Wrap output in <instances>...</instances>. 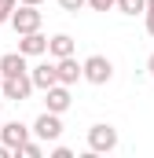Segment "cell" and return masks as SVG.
<instances>
[{
  "label": "cell",
  "instance_id": "6da1fadb",
  "mask_svg": "<svg viewBox=\"0 0 154 158\" xmlns=\"http://www.w3.org/2000/svg\"><path fill=\"white\" fill-rule=\"evenodd\" d=\"M110 151H117V129L107 121L92 125L88 129V155H110Z\"/></svg>",
  "mask_w": 154,
  "mask_h": 158
},
{
  "label": "cell",
  "instance_id": "7a4b0ae2",
  "mask_svg": "<svg viewBox=\"0 0 154 158\" xmlns=\"http://www.w3.org/2000/svg\"><path fill=\"white\" fill-rule=\"evenodd\" d=\"M11 30L22 37V33H33V30H40V11L37 4H18L15 7V15H11Z\"/></svg>",
  "mask_w": 154,
  "mask_h": 158
},
{
  "label": "cell",
  "instance_id": "3957f363",
  "mask_svg": "<svg viewBox=\"0 0 154 158\" xmlns=\"http://www.w3.org/2000/svg\"><path fill=\"white\" fill-rule=\"evenodd\" d=\"M110 77H114V63L107 55H88L84 59V81L88 85H107Z\"/></svg>",
  "mask_w": 154,
  "mask_h": 158
},
{
  "label": "cell",
  "instance_id": "277c9868",
  "mask_svg": "<svg viewBox=\"0 0 154 158\" xmlns=\"http://www.w3.org/2000/svg\"><path fill=\"white\" fill-rule=\"evenodd\" d=\"M33 77L30 74H18V77H4V85H0V92H4V99H11V103H22V99H30L33 96Z\"/></svg>",
  "mask_w": 154,
  "mask_h": 158
},
{
  "label": "cell",
  "instance_id": "5b68a950",
  "mask_svg": "<svg viewBox=\"0 0 154 158\" xmlns=\"http://www.w3.org/2000/svg\"><path fill=\"white\" fill-rule=\"evenodd\" d=\"M33 136L44 140V143H55V140L63 136V118H59L55 110H44V114L33 121Z\"/></svg>",
  "mask_w": 154,
  "mask_h": 158
},
{
  "label": "cell",
  "instance_id": "8992f818",
  "mask_svg": "<svg viewBox=\"0 0 154 158\" xmlns=\"http://www.w3.org/2000/svg\"><path fill=\"white\" fill-rule=\"evenodd\" d=\"M30 132H33V129L22 125V121H4V125H0V140H4L11 151H18V147L30 140Z\"/></svg>",
  "mask_w": 154,
  "mask_h": 158
},
{
  "label": "cell",
  "instance_id": "52a82bcc",
  "mask_svg": "<svg viewBox=\"0 0 154 158\" xmlns=\"http://www.w3.org/2000/svg\"><path fill=\"white\" fill-rule=\"evenodd\" d=\"M55 70H59V85H77V81L84 77V63H77L74 55L55 59Z\"/></svg>",
  "mask_w": 154,
  "mask_h": 158
},
{
  "label": "cell",
  "instance_id": "ba28073f",
  "mask_svg": "<svg viewBox=\"0 0 154 158\" xmlns=\"http://www.w3.org/2000/svg\"><path fill=\"white\" fill-rule=\"evenodd\" d=\"M48 40H51V37H44L40 30L22 33V37H18V52H22V55H30V59H33V55H44V52H48Z\"/></svg>",
  "mask_w": 154,
  "mask_h": 158
},
{
  "label": "cell",
  "instance_id": "9c48e42d",
  "mask_svg": "<svg viewBox=\"0 0 154 158\" xmlns=\"http://www.w3.org/2000/svg\"><path fill=\"white\" fill-rule=\"evenodd\" d=\"M44 103H48V110H55V114L70 110V85H51V88L44 92Z\"/></svg>",
  "mask_w": 154,
  "mask_h": 158
},
{
  "label": "cell",
  "instance_id": "30bf717a",
  "mask_svg": "<svg viewBox=\"0 0 154 158\" xmlns=\"http://www.w3.org/2000/svg\"><path fill=\"white\" fill-rule=\"evenodd\" d=\"M26 59H30V55H22V52H7V55H0V70H4V77H18V74H30Z\"/></svg>",
  "mask_w": 154,
  "mask_h": 158
},
{
  "label": "cell",
  "instance_id": "8fae6325",
  "mask_svg": "<svg viewBox=\"0 0 154 158\" xmlns=\"http://www.w3.org/2000/svg\"><path fill=\"white\" fill-rule=\"evenodd\" d=\"M30 77H33V85H37L40 92H48L51 85H59V70H55V63H40V66L30 70Z\"/></svg>",
  "mask_w": 154,
  "mask_h": 158
},
{
  "label": "cell",
  "instance_id": "7c38bea8",
  "mask_svg": "<svg viewBox=\"0 0 154 158\" xmlns=\"http://www.w3.org/2000/svg\"><path fill=\"white\" fill-rule=\"evenodd\" d=\"M48 55H55V59L74 55V37H70V33H55V37L48 40Z\"/></svg>",
  "mask_w": 154,
  "mask_h": 158
},
{
  "label": "cell",
  "instance_id": "4fadbf2b",
  "mask_svg": "<svg viewBox=\"0 0 154 158\" xmlns=\"http://www.w3.org/2000/svg\"><path fill=\"white\" fill-rule=\"evenodd\" d=\"M121 15H147V0H117Z\"/></svg>",
  "mask_w": 154,
  "mask_h": 158
},
{
  "label": "cell",
  "instance_id": "5bb4252c",
  "mask_svg": "<svg viewBox=\"0 0 154 158\" xmlns=\"http://www.w3.org/2000/svg\"><path fill=\"white\" fill-rule=\"evenodd\" d=\"M15 155H22V158H40V155H44V147H40L37 140H26V143H22Z\"/></svg>",
  "mask_w": 154,
  "mask_h": 158
},
{
  "label": "cell",
  "instance_id": "9a60e30c",
  "mask_svg": "<svg viewBox=\"0 0 154 158\" xmlns=\"http://www.w3.org/2000/svg\"><path fill=\"white\" fill-rule=\"evenodd\" d=\"M15 7H18V0H0V26H4V22H11Z\"/></svg>",
  "mask_w": 154,
  "mask_h": 158
},
{
  "label": "cell",
  "instance_id": "2e32d148",
  "mask_svg": "<svg viewBox=\"0 0 154 158\" xmlns=\"http://www.w3.org/2000/svg\"><path fill=\"white\" fill-rule=\"evenodd\" d=\"M59 7H63V11H81V7H88V0H59Z\"/></svg>",
  "mask_w": 154,
  "mask_h": 158
},
{
  "label": "cell",
  "instance_id": "e0dca14e",
  "mask_svg": "<svg viewBox=\"0 0 154 158\" xmlns=\"http://www.w3.org/2000/svg\"><path fill=\"white\" fill-rule=\"evenodd\" d=\"M88 7L92 11H110V7H117V0H88Z\"/></svg>",
  "mask_w": 154,
  "mask_h": 158
},
{
  "label": "cell",
  "instance_id": "ac0fdd59",
  "mask_svg": "<svg viewBox=\"0 0 154 158\" xmlns=\"http://www.w3.org/2000/svg\"><path fill=\"white\" fill-rule=\"evenodd\" d=\"M51 158H74V151H70V147H63V143H59V147H51Z\"/></svg>",
  "mask_w": 154,
  "mask_h": 158
},
{
  "label": "cell",
  "instance_id": "d6986e66",
  "mask_svg": "<svg viewBox=\"0 0 154 158\" xmlns=\"http://www.w3.org/2000/svg\"><path fill=\"white\" fill-rule=\"evenodd\" d=\"M143 19H147V33L154 37V7H147V15H143Z\"/></svg>",
  "mask_w": 154,
  "mask_h": 158
},
{
  "label": "cell",
  "instance_id": "ffe728a7",
  "mask_svg": "<svg viewBox=\"0 0 154 158\" xmlns=\"http://www.w3.org/2000/svg\"><path fill=\"white\" fill-rule=\"evenodd\" d=\"M147 74L154 77V52H151V59H147Z\"/></svg>",
  "mask_w": 154,
  "mask_h": 158
},
{
  "label": "cell",
  "instance_id": "44dd1931",
  "mask_svg": "<svg viewBox=\"0 0 154 158\" xmlns=\"http://www.w3.org/2000/svg\"><path fill=\"white\" fill-rule=\"evenodd\" d=\"M18 4H40V0H18Z\"/></svg>",
  "mask_w": 154,
  "mask_h": 158
},
{
  "label": "cell",
  "instance_id": "7402d4cb",
  "mask_svg": "<svg viewBox=\"0 0 154 158\" xmlns=\"http://www.w3.org/2000/svg\"><path fill=\"white\" fill-rule=\"evenodd\" d=\"M0 110H4V92H0Z\"/></svg>",
  "mask_w": 154,
  "mask_h": 158
},
{
  "label": "cell",
  "instance_id": "603a6c76",
  "mask_svg": "<svg viewBox=\"0 0 154 158\" xmlns=\"http://www.w3.org/2000/svg\"><path fill=\"white\" fill-rule=\"evenodd\" d=\"M0 85H4V70H0Z\"/></svg>",
  "mask_w": 154,
  "mask_h": 158
},
{
  "label": "cell",
  "instance_id": "cb8c5ba5",
  "mask_svg": "<svg viewBox=\"0 0 154 158\" xmlns=\"http://www.w3.org/2000/svg\"><path fill=\"white\" fill-rule=\"evenodd\" d=\"M147 7H154V0H147Z\"/></svg>",
  "mask_w": 154,
  "mask_h": 158
}]
</instances>
